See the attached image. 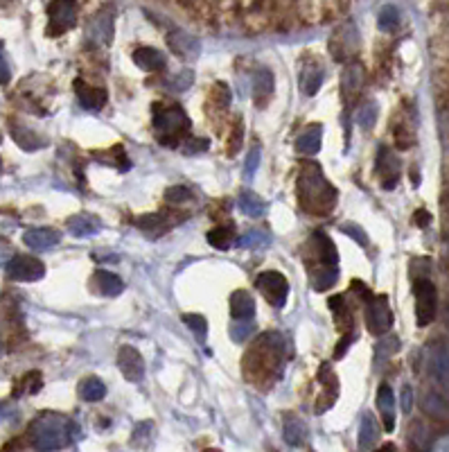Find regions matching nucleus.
Segmentation results:
<instances>
[{
	"instance_id": "f257e3e1",
	"label": "nucleus",
	"mask_w": 449,
	"mask_h": 452,
	"mask_svg": "<svg viewBox=\"0 0 449 452\" xmlns=\"http://www.w3.org/2000/svg\"><path fill=\"white\" fill-rule=\"evenodd\" d=\"M298 202L301 208L312 215L330 213L336 204V190L330 181L323 177L321 167L316 163H305L298 174Z\"/></svg>"
},
{
	"instance_id": "f03ea898",
	"label": "nucleus",
	"mask_w": 449,
	"mask_h": 452,
	"mask_svg": "<svg viewBox=\"0 0 449 452\" xmlns=\"http://www.w3.org/2000/svg\"><path fill=\"white\" fill-rule=\"evenodd\" d=\"M77 434V427L61 414H43L29 427V439L39 452H53L66 448L70 439Z\"/></svg>"
},
{
	"instance_id": "7ed1b4c3",
	"label": "nucleus",
	"mask_w": 449,
	"mask_h": 452,
	"mask_svg": "<svg viewBox=\"0 0 449 452\" xmlns=\"http://www.w3.org/2000/svg\"><path fill=\"white\" fill-rule=\"evenodd\" d=\"M190 118L179 104H156L154 107V129L160 145L177 147L181 138L190 132Z\"/></svg>"
},
{
	"instance_id": "20e7f679",
	"label": "nucleus",
	"mask_w": 449,
	"mask_h": 452,
	"mask_svg": "<svg viewBox=\"0 0 449 452\" xmlns=\"http://www.w3.org/2000/svg\"><path fill=\"white\" fill-rule=\"evenodd\" d=\"M413 294H415V319L417 326L427 328L436 319L438 310V292L436 285L429 278H415L413 280Z\"/></svg>"
},
{
	"instance_id": "39448f33",
	"label": "nucleus",
	"mask_w": 449,
	"mask_h": 452,
	"mask_svg": "<svg viewBox=\"0 0 449 452\" xmlns=\"http://www.w3.org/2000/svg\"><path fill=\"white\" fill-rule=\"evenodd\" d=\"M255 287L264 294V299L269 301L273 308H284L287 306V296H289V280L284 278L278 271H262V274L255 278Z\"/></svg>"
},
{
	"instance_id": "423d86ee",
	"label": "nucleus",
	"mask_w": 449,
	"mask_h": 452,
	"mask_svg": "<svg viewBox=\"0 0 449 452\" xmlns=\"http://www.w3.org/2000/svg\"><path fill=\"white\" fill-rule=\"evenodd\" d=\"M366 324L373 335L389 333L393 326V313L389 308V299L384 294L368 299V310H366Z\"/></svg>"
},
{
	"instance_id": "0eeeda50",
	"label": "nucleus",
	"mask_w": 449,
	"mask_h": 452,
	"mask_svg": "<svg viewBox=\"0 0 449 452\" xmlns=\"http://www.w3.org/2000/svg\"><path fill=\"white\" fill-rule=\"evenodd\" d=\"M46 265L34 256H14L7 263V276L20 283H34V280L43 278Z\"/></svg>"
},
{
	"instance_id": "6e6552de",
	"label": "nucleus",
	"mask_w": 449,
	"mask_h": 452,
	"mask_svg": "<svg viewBox=\"0 0 449 452\" xmlns=\"http://www.w3.org/2000/svg\"><path fill=\"white\" fill-rule=\"evenodd\" d=\"M113 39V12L102 9L86 25V43L90 46H109Z\"/></svg>"
},
{
	"instance_id": "1a4fd4ad",
	"label": "nucleus",
	"mask_w": 449,
	"mask_h": 452,
	"mask_svg": "<svg viewBox=\"0 0 449 452\" xmlns=\"http://www.w3.org/2000/svg\"><path fill=\"white\" fill-rule=\"evenodd\" d=\"M48 16H50V25H48V34L57 36L64 34L66 29H70L77 23V12L73 3H53L48 5Z\"/></svg>"
},
{
	"instance_id": "9d476101",
	"label": "nucleus",
	"mask_w": 449,
	"mask_h": 452,
	"mask_svg": "<svg viewBox=\"0 0 449 452\" xmlns=\"http://www.w3.org/2000/svg\"><path fill=\"white\" fill-rule=\"evenodd\" d=\"M118 369L129 383H140L145 378V362L134 346H122L118 353Z\"/></svg>"
},
{
	"instance_id": "9b49d317",
	"label": "nucleus",
	"mask_w": 449,
	"mask_h": 452,
	"mask_svg": "<svg viewBox=\"0 0 449 452\" xmlns=\"http://www.w3.org/2000/svg\"><path fill=\"white\" fill-rule=\"evenodd\" d=\"M427 367L429 374L438 385L449 389V348L443 344H436L429 348V357H427Z\"/></svg>"
},
{
	"instance_id": "f8f14e48",
	"label": "nucleus",
	"mask_w": 449,
	"mask_h": 452,
	"mask_svg": "<svg viewBox=\"0 0 449 452\" xmlns=\"http://www.w3.org/2000/svg\"><path fill=\"white\" fill-rule=\"evenodd\" d=\"M167 43L183 59H197L201 53V43L192 34L183 32V29H172L167 36Z\"/></svg>"
},
{
	"instance_id": "ddd939ff",
	"label": "nucleus",
	"mask_w": 449,
	"mask_h": 452,
	"mask_svg": "<svg viewBox=\"0 0 449 452\" xmlns=\"http://www.w3.org/2000/svg\"><path fill=\"white\" fill-rule=\"evenodd\" d=\"M75 93L79 97L81 107L88 109V111H99L106 102V90L104 88H95L86 82H81V79H75Z\"/></svg>"
},
{
	"instance_id": "4468645a",
	"label": "nucleus",
	"mask_w": 449,
	"mask_h": 452,
	"mask_svg": "<svg viewBox=\"0 0 449 452\" xmlns=\"http://www.w3.org/2000/svg\"><path fill=\"white\" fill-rule=\"evenodd\" d=\"M59 231L55 228H29L23 233V242L34 251H46L59 245Z\"/></svg>"
},
{
	"instance_id": "2eb2a0df",
	"label": "nucleus",
	"mask_w": 449,
	"mask_h": 452,
	"mask_svg": "<svg viewBox=\"0 0 449 452\" xmlns=\"http://www.w3.org/2000/svg\"><path fill=\"white\" fill-rule=\"evenodd\" d=\"M377 407L382 411L384 430L393 432L395 430V396H393L391 385H380V389H377Z\"/></svg>"
},
{
	"instance_id": "dca6fc26",
	"label": "nucleus",
	"mask_w": 449,
	"mask_h": 452,
	"mask_svg": "<svg viewBox=\"0 0 449 452\" xmlns=\"http://www.w3.org/2000/svg\"><path fill=\"white\" fill-rule=\"evenodd\" d=\"M90 285H93V289L102 296H118V294H122V289H125V283H122L113 271H104V269L95 271Z\"/></svg>"
},
{
	"instance_id": "f3484780",
	"label": "nucleus",
	"mask_w": 449,
	"mask_h": 452,
	"mask_svg": "<svg viewBox=\"0 0 449 452\" xmlns=\"http://www.w3.org/2000/svg\"><path fill=\"white\" fill-rule=\"evenodd\" d=\"M377 172L384 177V188H395V181L400 177V160L386 147H382L377 154Z\"/></svg>"
},
{
	"instance_id": "a211bd4d",
	"label": "nucleus",
	"mask_w": 449,
	"mask_h": 452,
	"mask_svg": "<svg viewBox=\"0 0 449 452\" xmlns=\"http://www.w3.org/2000/svg\"><path fill=\"white\" fill-rule=\"evenodd\" d=\"M230 315L235 321H251L255 315V301L247 289H237L230 294Z\"/></svg>"
},
{
	"instance_id": "6ab92c4d",
	"label": "nucleus",
	"mask_w": 449,
	"mask_h": 452,
	"mask_svg": "<svg viewBox=\"0 0 449 452\" xmlns=\"http://www.w3.org/2000/svg\"><path fill=\"white\" fill-rule=\"evenodd\" d=\"M282 437L289 446L301 448V446H305V441H308V425H305L298 416L287 414L282 423Z\"/></svg>"
},
{
	"instance_id": "aec40b11",
	"label": "nucleus",
	"mask_w": 449,
	"mask_h": 452,
	"mask_svg": "<svg viewBox=\"0 0 449 452\" xmlns=\"http://www.w3.org/2000/svg\"><path fill=\"white\" fill-rule=\"evenodd\" d=\"M134 62L142 68V70H165L167 68V57L160 53L156 48L142 46L134 53Z\"/></svg>"
},
{
	"instance_id": "412c9836",
	"label": "nucleus",
	"mask_w": 449,
	"mask_h": 452,
	"mask_svg": "<svg viewBox=\"0 0 449 452\" xmlns=\"http://www.w3.org/2000/svg\"><path fill=\"white\" fill-rule=\"evenodd\" d=\"M321 140H323V127L321 125H310L298 138H296V149H298L301 154L314 156V154H319Z\"/></svg>"
},
{
	"instance_id": "4be33fe9",
	"label": "nucleus",
	"mask_w": 449,
	"mask_h": 452,
	"mask_svg": "<svg viewBox=\"0 0 449 452\" xmlns=\"http://www.w3.org/2000/svg\"><path fill=\"white\" fill-rule=\"evenodd\" d=\"M323 79H325V73H323V68L319 64H305L301 68L298 82H301V90L305 95H314L316 90L321 88Z\"/></svg>"
},
{
	"instance_id": "5701e85b",
	"label": "nucleus",
	"mask_w": 449,
	"mask_h": 452,
	"mask_svg": "<svg viewBox=\"0 0 449 452\" xmlns=\"http://www.w3.org/2000/svg\"><path fill=\"white\" fill-rule=\"evenodd\" d=\"M66 226L75 238H90L102 228L99 219L93 217V215H75L73 219H68Z\"/></svg>"
},
{
	"instance_id": "b1692460",
	"label": "nucleus",
	"mask_w": 449,
	"mask_h": 452,
	"mask_svg": "<svg viewBox=\"0 0 449 452\" xmlns=\"http://www.w3.org/2000/svg\"><path fill=\"white\" fill-rule=\"evenodd\" d=\"M380 439V427H377L373 414H364L361 416V425H359V452H368Z\"/></svg>"
},
{
	"instance_id": "393cba45",
	"label": "nucleus",
	"mask_w": 449,
	"mask_h": 452,
	"mask_svg": "<svg viewBox=\"0 0 449 452\" xmlns=\"http://www.w3.org/2000/svg\"><path fill=\"white\" fill-rule=\"evenodd\" d=\"M9 132H12L14 140L23 147V149H39L46 145V140L36 136L34 132H29V127H23V125H16V123H9Z\"/></svg>"
},
{
	"instance_id": "a878e982",
	"label": "nucleus",
	"mask_w": 449,
	"mask_h": 452,
	"mask_svg": "<svg viewBox=\"0 0 449 452\" xmlns=\"http://www.w3.org/2000/svg\"><path fill=\"white\" fill-rule=\"evenodd\" d=\"M77 391H79L81 400H86V403H97V400L104 398L106 387H104V383H102L99 378H84L79 383Z\"/></svg>"
},
{
	"instance_id": "bb28decb",
	"label": "nucleus",
	"mask_w": 449,
	"mask_h": 452,
	"mask_svg": "<svg viewBox=\"0 0 449 452\" xmlns=\"http://www.w3.org/2000/svg\"><path fill=\"white\" fill-rule=\"evenodd\" d=\"M402 23V12L397 9L395 5H384L377 14V27L382 32H395L397 27Z\"/></svg>"
},
{
	"instance_id": "cd10ccee",
	"label": "nucleus",
	"mask_w": 449,
	"mask_h": 452,
	"mask_svg": "<svg viewBox=\"0 0 449 452\" xmlns=\"http://www.w3.org/2000/svg\"><path fill=\"white\" fill-rule=\"evenodd\" d=\"M237 206L244 215H249V217H262L264 215V210H267V204L262 202V199L255 195V193H242L240 199H237Z\"/></svg>"
},
{
	"instance_id": "c85d7f7f",
	"label": "nucleus",
	"mask_w": 449,
	"mask_h": 452,
	"mask_svg": "<svg viewBox=\"0 0 449 452\" xmlns=\"http://www.w3.org/2000/svg\"><path fill=\"white\" fill-rule=\"evenodd\" d=\"M253 90H255V102L262 104V97H269L273 93V75L271 70L262 68L253 77Z\"/></svg>"
},
{
	"instance_id": "c756f323",
	"label": "nucleus",
	"mask_w": 449,
	"mask_h": 452,
	"mask_svg": "<svg viewBox=\"0 0 449 452\" xmlns=\"http://www.w3.org/2000/svg\"><path fill=\"white\" fill-rule=\"evenodd\" d=\"M361 82H364V70H361V66L352 64L345 68V73L341 77V90L345 95H352L361 88Z\"/></svg>"
},
{
	"instance_id": "7c9ffc66",
	"label": "nucleus",
	"mask_w": 449,
	"mask_h": 452,
	"mask_svg": "<svg viewBox=\"0 0 449 452\" xmlns=\"http://www.w3.org/2000/svg\"><path fill=\"white\" fill-rule=\"evenodd\" d=\"M269 242H271V235L267 233V231L251 228L244 235H240L237 247H242V249H260V247H267Z\"/></svg>"
},
{
	"instance_id": "2f4dec72",
	"label": "nucleus",
	"mask_w": 449,
	"mask_h": 452,
	"mask_svg": "<svg viewBox=\"0 0 449 452\" xmlns=\"http://www.w3.org/2000/svg\"><path fill=\"white\" fill-rule=\"evenodd\" d=\"M316 242H319V254H321V260L325 265L334 267L339 263V254H336V247L332 245V240L325 235V233H316Z\"/></svg>"
},
{
	"instance_id": "473e14b6",
	"label": "nucleus",
	"mask_w": 449,
	"mask_h": 452,
	"mask_svg": "<svg viewBox=\"0 0 449 452\" xmlns=\"http://www.w3.org/2000/svg\"><path fill=\"white\" fill-rule=\"evenodd\" d=\"M336 278H339V269L336 267H325V269H319L314 274V289L316 292H325V289H330Z\"/></svg>"
},
{
	"instance_id": "72a5a7b5",
	"label": "nucleus",
	"mask_w": 449,
	"mask_h": 452,
	"mask_svg": "<svg viewBox=\"0 0 449 452\" xmlns=\"http://www.w3.org/2000/svg\"><path fill=\"white\" fill-rule=\"evenodd\" d=\"M183 321L188 324V328L197 335L199 344H206V335H208V321L201 315H183Z\"/></svg>"
},
{
	"instance_id": "f704fd0d",
	"label": "nucleus",
	"mask_w": 449,
	"mask_h": 452,
	"mask_svg": "<svg viewBox=\"0 0 449 452\" xmlns=\"http://www.w3.org/2000/svg\"><path fill=\"white\" fill-rule=\"evenodd\" d=\"M208 242L215 247V249H230L233 247V233H230V228L226 226H217V228H212L210 233H208Z\"/></svg>"
},
{
	"instance_id": "c9c22d12",
	"label": "nucleus",
	"mask_w": 449,
	"mask_h": 452,
	"mask_svg": "<svg viewBox=\"0 0 449 452\" xmlns=\"http://www.w3.org/2000/svg\"><path fill=\"white\" fill-rule=\"evenodd\" d=\"M260 156H262V149H260V143H253L251 149H249V154H247V165H244V179L251 181L255 177V172H258V167H260Z\"/></svg>"
},
{
	"instance_id": "e433bc0d",
	"label": "nucleus",
	"mask_w": 449,
	"mask_h": 452,
	"mask_svg": "<svg viewBox=\"0 0 449 452\" xmlns=\"http://www.w3.org/2000/svg\"><path fill=\"white\" fill-rule=\"evenodd\" d=\"M354 120H357V125H359L361 129H371L375 125V120H377V104H373V102L364 104L359 111H357Z\"/></svg>"
},
{
	"instance_id": "4c0bfd02",
	"label": "nucleus",
	"mask_w": 449,
	"mask_h": 452,
	"mask_svg": "<svg viewBox=\"0 0 449 452\" xmlns=\"http://www.w3.org/2000/svg\"><path fill=\"white\" fill-rule=\"evenodd\" d=\"M424 409L429 411V414L441 416V418H445L449 414V407L445 403V398H441L438 394H429V396L424 398Z\"/></svg>"
},
{
	"instance_id": "58836bf2",
	"label": "nucleus",
	"mask_w": 449,
	"mask_h": 452,
	"mask_svg": "<svg viewBox=\"0 0 449 452\" xmlns=\"http://www.w3.org/2000/svg\"><path fill=\"white\" fill-rule=\"evenodd\" d=\"M253 330H255L253 319L251 321H235V324L230 326V337L237 341V344H242V341H247L253 335Z\"/></svg>"
},
{
	"instance_id": "ea45409f",
	"label": "nucleus",
	"mask_w": 449,
	"mask_h": 452,
	"mask_svg": "<svg viewBox=\"0 0 449 452\" xmlns=\"http://www.w3.org/2000/svg\"><path fill=\"white\" fill-rule=\"evenodd\" d=\"M41 385H43L41 374H39V371H32V374H27L23 380H20L18 391H23V394H36V391L41 389Z\"/></svg>"
},
{
	"instance_id": "a19ab883",
	"label": "nucleus",
	"mask_w": 449,
	"mask_h": 452,
	"mask_svg": "<svg viewBox=\"0 0 449 452\" xmlns=\"http://www.w3.org/2000/svg\"><path fill=\"white\" fill-rule=\"evenodd\" d=\"M341 231L348 238H352L357 245H361V247H368V235H366V231L361 228V226H357V224H352V222H348V224H343L341 226Z\"/></svg>"
},
{
	"instance_id": "79ce46f5",
	"label": "nucleus",
	"mask_w": 449,
	"mask_h": 452,
	"mask_svg": "<svg viewBox=\"0 0 449 452\" xmlns=\"http://www.w3.org/2000/svg\"><path fill=\"white\" fill-rule=\"evenodd\" d=\"M192 82H195V73H192V70H181L177 77L170 79L167 86L174 88V90H186Z\"/></svg>"
},
{
	"instance_id": "37998d69",
	"label": "nucleus",
	"mask_w": 449,
	"mask_h": 452,
	"mask_svg": "<svg viewBox=\"0 0 449 452\" xmlns=\"http://www.w3.org/2000/svg\"><path fill=\"white\" fill-rule=\"evenodd\" d=\"M165 199H167V202L181 204V202H188V199H192V193L186 186H174V188H167Z\"/></svg>"
},
{
	"instance_id": "c03bdc74",
	"label": "nucleus",
	"mask_w": 449,
	"mask_h": 452,
	"mask_svg": "<svg viewBox=\"0 0 449 452\" xmlns=\"http://www.w3.org/2000/svg\"><path fill=\"white\" fill-rule=\"evenodd\" d=\"M9 77H12V70H9V64H7L5 48L0 43V84H9Z\"/></svg>"
},
{
	"instance_id": "a18cd8bd",
	"label": "nucleus",
	"mask_w": 449,
	"mask_h": 452,
	"mask_svg": "<svg viewBox=\"0 0 449 452\" xmlns=\"http://www.w3.org/2000/svg\"><path fill=\"white\" fill-rule=\"evenodd\" d=\"M400 403H402V411L404 414H409L413 409V389L409 385L402 387V396H400Z\"/></svg>"
},
{
	"instance_id": "49530a36",
	"label": "nucleus",
	"mask_w": 449,
	"mask_h": 452,
	"mask_svg": "<svg viewBox=\"0 0 449 452\" xmlns=\"http://www.w3.org/2000/svg\"><path fill=\"white\" fill-rule=\"evenodd\" d=\"M354 337H357L354 333H348V335H343V337L339 339V346H336V350H334V357H336V359L345 355V350L350 348V344L354 341Z\"/></svg>"
},
{
	"instance_id": "de8ad7c7",
	"label": "nucleus",
	"mask_w": 449,
	"mask_h": 452,
	"mask_svg": "<svg viewBox=\"0 0 449 452\" xmlns=\"http://www.w3.org/2000/svg\"><path fill=\"white\" fill-rule=\"evenodd\" d=\"M228 145H230L228 154H230V156L237 154V149L242 147V125H240V123H237V127H235V134H233V138L228 140Z\"/></svg>"
},
{
	"instance_id": "09e8293b",
	"label": "nucleus",
	"mask_w": 449,
	"mask_h": 452,
	"mask_svg": "<svg viewBox=\"0 0 449 452\" xmlns=\"http://www.w3.org/2000/svg\"><path fill=\"white\" fill-rule=\"evenodd\" d=\"M429 222H431V215L427 213V210H415L413 213V224H417V226H429Z\"/></svg>"
},
{
	"instance_id": "8fccbe9b",
	"label": "nucleus",
	"mask_w": 449,
	"mask_h": 452,
	"mask_svg": "<svg viewBox=\"0 0 449 452\" xmlns=\"http://www.w3.org/2000/svg\"><path fill=\"white\" fill-rule=\"evenodd\" d=\"M147 432H151V423H140L134 430V437H131V441H134V444H138V439H147L149 437Z\"/></svg>"
},
{
	"instance_id": "3c124183",
	"label": "nucleus",
	"mask_w": 449,
	"mask_h": 452,
	"mask_svg": "<svg viewBox=\"0 0 449 452\" xmlns=\"http://www.w3.org/2000/svg\"><path fill=\"white\" fill-rule=\"evenodd\" d=\"M7 256H12V249H9L7 245L0 242V263H3V260H5Z\"/></svg>"
},
{
	"instance_id": "603ef678",
	"label": "nucleus",
	"mask_w": 449,
	"mask_h": 452,
	"mask_svg": "<svg viewBox=\"0 0 449 452\" xmlns=\"http://www.w3.org/2000/svg\"><path fill=\"white\" fill-rule=\"evenodd\" d=\"M447 326H449V306H447Z\"/></svg>"
}]
</instances>
